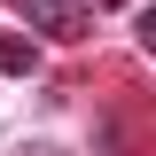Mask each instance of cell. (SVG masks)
Segmentation results:
<instances>
[{
    "mask_svg": "<svg viewBox=\"0 0 156 156\" xmlns=\"http://www.w3.org/2000/svg\"><path fill=\"white\" fill-rule=\"evenodd\" d=\"M0 70H8V78L39 70V47H31V39H16V31H0Z\"/></svg>",
    "mask_w": 156,
    "mask_h": 156,
    "instance_id": "2",
    "label": "cell"
},
{
    "mask_svg": "<svg viewBox=\"0 0 156 156\" xmlns=\"http://www.w3.org/2000/svg\"><path fill=\"white\" fill-rule=\"evenodd\" d=\"M23 16L39 31H55V39H86V8L78 0H23Z\"/></svg>",
    "mask_w": 156,
    "mask_h": 156,
    "instance_id": "1",
    "label": "cell"
},
{
    "mask_svg": "<svg viewBox=\"0 0 156 156\" xmlns=\"http://www.w3.org/2000/svg\"><path fill=\"white\" fill-rule=\"evenodd\" d=\"M140 47L156 55V0H140Z\"/></svg>",
    "mask_w": 156,
    "mask_h": 156,
    "instance_id": "3",
    "label": "cell"
}]
</instances>
